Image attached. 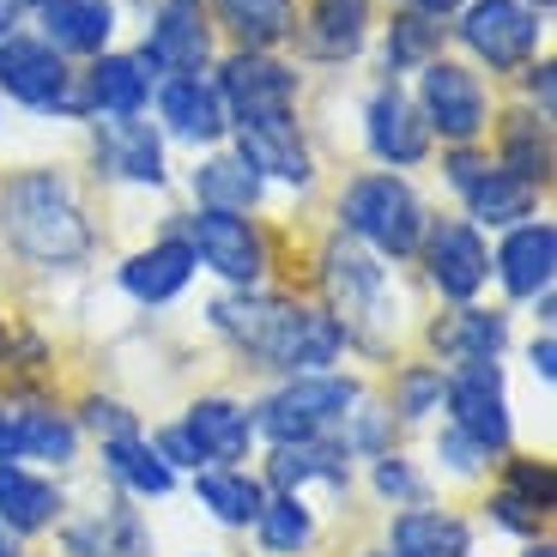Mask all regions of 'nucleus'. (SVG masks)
<instances>
[{
  "label": "nucleus",
  "mask_w": 557,
  "mask_h": 557,
  "mask_svg": "<svg viewBox=\"0 0 557 557\" xmlns=\"http://www.w3.org/2000/svg\"><path fill=\"white\" fill-rule=\"evenodd\" d=\"M182 436L195 443V460L231 467V460L249 455V443H255V418L243 412L237 400H224V394H207V400L188 406V418H182Z\"/></svg>",
  "instance_id": "aec40b11"
},
{
  "label": "nucleus",
  "mask_w": 557,
  "mask_h": 557,
  "mask_svg": "<svg viewBox=\"0 0 557 557\" xmlns=\"http://www.w3.org/2000/svg\"><path fill=\"white\" fill-rule=\"evenodd\" d=\"M61 516V491L49 479L25 473L13 460H0V528L7 533H37Z\"/></svg>",
  "instance_id": "c85d7f7f"
},
{
  "label": "nucleus",
  "mask_w": 557,
  "mask_h": 557,
  "mask_svg": "<svg viewBox=\"0 0 557 557\" xmlns=\"http://www.w3.org/2000/svg\"><path fill=\"white\" fill-rule=\"evenodd\" d=\"M219 98L224 115L237 127L249 122H278V115L297 110V73L273 55H255V49H237V55L219 67Z\"/></svg>",
  "instance_id": "6e6552de"
},
{
  "label": "nucleus",
  "mask_w": 557,
  "mask_h": 557,
  "mask_svg": "<svg viewBox=\"0 0 557 557\" xmlns=\"http://www.w3.org/2000/svg\"><path fill=\"white\" fill-rule=\"evenodd\" d=\"M321 292L334 304V327L351 346H363L370 358H388L394 334H400V315H406V297L388 267L370 249H358L346 231L321 249Z\"/></svg>",
  "instance_id": "7ed1b4c3"
},
{
  "label": "nucleus",
  "mask_w": 557,
  "mask_h": 557,
  "mask_svg": "<svg viewBox=\"0 0 557 557\" xmlns=\"http://www.w3.org/2000/svg\"><path fill=\"white\" fill-rule=\"evenodd\" d=\"M98 170L122 182H164V139H158L152 122L139 115H110L98 122Z\"/></svg>",
  "instance_id": "a211bd4d"
},
{
  "label": "nucleus",
  "mask_w": 557,
  "mask_h": 557,
  "mask_svg": "<svg viewBox=\"0 0 557 557\" xmlns=\"http://www.w3.org/2000/svg\"><path fill=\"white\" fill-rule=\"evenodd\" d=\"M339 224H346V237L370 243L376 255H418L424 243V200L412 195V182L400 170H376V176H358L346 182V195H339Z\"/></svg>",
  "instance_id": "20e7f679"
},
{
  "label": "nucleus",
  "mask_w": 557,
  "mask_h": 557,
  "mask_svg": "<svg viewBox=\"0 0 557 557\" xmlns=\"http://www.w3.org/2000/svg\"><path fill=\"white\" fill-rule=\"evenodd\" d=\"M0 237L37 267H79L91 255V224L61 170H25L0 188Z\"/></svg>",
  "instance_id": "f03ea898"
},
{
  "label": "nucleus",
  "mask_w": 557,
  "mask_h": 557,
  "mask_svg": "<svg viewBox=\"0 0 557 557\" xmlns=\"http://www.w3.org/2000/svg\"><path fill=\"white\" fill-rule=\"evenodd\" d=\"M533 7H540V13H545V7H552V0H533Z\"/></svg>",
  "instance_id": "603ef678"
},
{
  "label": "nucleus",
  "mask_w": 557,
  "mask_h": 557,
  "mask_svg": "<svg viewBox=\"0 0 557 557\" xmlns=\"http://www.w3.org/2000/svg\"><path fill=\"white\" fill-rule=\"evenodd\" d=\"M255 533H261V552L267 557H297V552H309V540H315V516L304 509V497L278 491L273 503H261Z\"/></svg>",
  "instance_id": "c9c22d12"
},
{
  "label": "nucleus",
  "mask_w": 557,
  "mask_h": 557,
  "mask_svg": "<svg viewBox=\"0 0 557 557\" xmlns=\"http://www.w3.org/2000/svg\"><path fill=\"white\" fill-rule=\"evenodd\" d=\"M406 13H424V18H448L455 7H467V0H400Z\"/></svg>",
  "instance_id": "49530a36"
},
{
  "label": "nucleus",
  "mask_w": 557,
  "mask_h": 557,
  "mask_svg": "<svg viewBox=\"0 0 557 557\" xmlns=\"http://www.w3.org/2000/svg\"><path fill=\"white\" fill-rule=\"evenodd\" d=\"M212 327L231 334L267 370H285V376H315V370H327L346 351V334L334 327V315L292 304V297L255 292V285H243L237 297H219L212 304Z\"/></svg>",
  "instance_id": "f257e3e1"
},
{
  "label": "nucleus",
  "mask_w": 557,
  "mask_h": 557,
  "mask_svg": "<svg viewBox=\"0 0 557 557\" xmlns=\"http://www.w3.org/2000/svg\"><path fill=\"white\" fill-rule=\"evenodd\" d=\"M376 491H382V497H394V503H406V509L424 503V479L406 467V455H382L376 460Z\"/></svg>",
  "instance_id": "58836bf2"
},
{
  "label": "nucleus",
  "mask_w": 557,
  "mask_h": 557,
  "mask_svg": "<svg viewBox=\"0 0 557 557\" xmlns=\"http://www.w3.org/2000/svg\"><path fill=\"white\" fill-rule=\"evenodd\" d=\"M528 91L540 98V115H552V61H540V67H528Z\"/></svg>",
  "instance_id": "a18cd8bd"
},
{
  "label": "nucleus",
  "mask_w": 557,
  "mask_h": 557,
  "mask_svg": "<svg viewBox=\"0 0 557 557\" xmlns=\"http://www.w3.org/2000/svg\"><path fill=\"white\" fill-rule=\"evenodd\" d=\"M182 243L195 249V267H212L231 285H255L267 273V237L255 231L243 212H212L200 207L195 219L182 224Z\"/></svg>",
  "instance_id": "9d476101"
},
{
  "label": "nucleus",
  "mask_w": 557,
  "mask_h": 557,
  "mask_svg": "<svg viewBox=\"0 0 557 557\" xmlns=\"http://www.w3.org/2000/svg\"><path fill=\"white\" fill-rule=\"evenodd\" d=\"M42 42L55 55H103L115 30V0H42Z\"/></svg>",
  "instance_id": "412c9836"
},
{
  "label": "nucleus",
  "mask_w": 557,
  "mask_h": 557,
  "mask_svg": "<svg viewBox=\"0 0 557 557\" xmlns=\"http://www.w3.org/2000/svg\"><path fill=\"white\" fill-rule=\"evenodd\" d=\"M528 363H533V376H540V382H552V376H557V339L540 334V339L528 346Z\"/></svg>",
  "instance_id": "c03bdc74"
},
{
  "label": "nucleus",
  "mask_w": 557,
  "mask_h": 557,
  "mask_svg": "<svg viewBox=\"0 0 557 557\" xmlns=\"http://www.w3.org/2000/svg\"><path fill=\"white\" fill-rule=\"evenodd\" d=\"M0 351H7V327H0Z\"/></svg>",
  "instance_id": "864d4df0"
},
{
  "label": "nucleus",
  "mask_w": 557,
  "mask_h": 557,
  "mask_svg": "<svg viewBox=\"0 0 557 557\" xmlns=\"http://www.w3.org/2000/svg\"><path fill=\"white\" fill-rule=\"evenodd\" d=\"M146 98H152V73L139 67V55H98L79 91V103L98 115H139Z\"/></svg>",
  "instance_id": "b1692460"
},
{
  "label": "nucleus",
  "mask_w": 557,
  "mask_h": 557,
  "mask_svg": "<svg viewBox=\"0 0 557 557\" xmlns=\"http://www.w3.org/2000/svg\"><path fill=\"white\" fill-rule=\"evenodd\" d=\"M158 115H164V127L176 139H188V146H212V139H224V127H231L219 85H207L200 73H176V79L158 85Z\"/></svg>",
  "instance_id": "f3484780"
},
{
  "label": "nucleus",
  "mask_w": 557,
  "mask_h": 557,
  "mask_svg": "<svg viewBox=\"0 0 557 557\" xmlns=\"http://www.w3.org/2000/svg\"><path fill=\"white\" fill-rule=\"evenodd\" d=\"M0 557H18V545H13V533L0 528Z\"/></svg>",
  "instance_id": "09e8293b"
},
{
  "label": "nucleus",
  "mask_w": 557,
  "mask_h": 557,
  "mask_svg": "<svg viewBox=\"0 0 557 557\" xmlns=\"http://www.w3.org/2000/svg\"><path fill=\"white\" fill-rule=\"evenodd\" d=\"M443 388H448V370H436V363H406L400 376H394V412L406 424L443 412Z\"/></svg>",
  "instance_id": "4c0bfd02"
},
{
  "label": "nucleus",
  "mask_w": 557,
  "mask_h": 557,
  "mask_svg": "<svg viewBox=\"0 0 557 557\" xmlns=\"http://www.w3.org/2000/svg\"><path fill=\"white\" fill-rule=\"evenodd\" d=\"M424 267H431V285L443 297H455V304H467V297L485 292L491 278V249L479 243V231L467 219H436L424 224Z\"/></svg>",
  "instance_id": "f8f14e48"
},
{
  "label": "nucleus",
  "mask_w": 557,
  "mask_h": 557,
  "mask_svg": "<svg viewBox=\"0 0 557 557\" xmlns=\"http://www.w3.org/2000/svg\"><path fill=\"white\" fill-rule=\"evenodd\" d=\"M497 164L509 170V176H521V182H545V176H552V139H545V115H540V122H533L528 110L503 115V127H497Z\"/></svg>",
  "instance_id": "473e14b6"
},
{
  "label": "nucleus",
  "mask_w": 557,
  "mask_h": 557,
  "mask_svg": "<svg viewBox=\"0 0 557 557\" xmlns=\"http://www.w3.org/2000/svg\"><path fill=\"white\" fill-rule=\"evenodd\" d=\"M13 7H42V0H13Z\"/></svg>",
  "instance_id": "3c124183"
},
{
  "label": "nucleus",
  "mask_w": 557,
  "mask_h": 557,
  "mask_svg": "<svg viewBox=\"0 0 557 557\" xmlns=\"http://www.w3.org/2000/svg\"><path fill=\"white\" fill-rule=\"evenodd\" d=\"M448 412H455V431L473 436L485 455H503L509 448V394H503V370L497 363H455L443 388Z\"/></svg>",
  "instance_id": "9b49d317"
},
{
  "label": "nucleus",
  "mask_w": 557,
  "mask_h": 557,
  "mask_svg": "<svg viewBox=\"0 0 557 557\" xmlns=\"http://www.w3.org/2000/svg\"><path fill=\"white\" fill-rule=\"evenodd\" d=\"M552 267H557L552 219H521V224H509V237H503L491 273L503 278V292L509 297H545L552 292Z\"/></svg>",
  "instance_id": "dca6fc26"
},
{
  "label": "nucleus",
  "mask_w": 557,
  "mask_h": 557,
  "mask_svg": "<svg viewBox=\"0 0 557 557\" xmlns=\"http://www.w3.org/2000/svg\"><path fill=\"white\" fill-rule=\"evenodd\" d=\"M418 115L448 146H473L491 127V98H485V85H479L473 67H460V61H424V73H418Z\"/></svg>",
  "instance_id": "423d86ee"
},
{
  "label": "nucleus",
  "mask_w": 557,
  "mask_h": 557,
  "mask_svg": "<svg viewBox=\"0 0 557 557\" xmlns=\"http://www.w3.org/2000/svg\"><path fill=\"white\" fill-rule=\"evenodd\" d=\"M363 139H370V152L394 170L424 164V152H431V127H424L418 103L406 98L400 85H382L376 98H370V110H363Z\"/></svg>",
  "instance_id": "2eb2a0df"
},
{
  "label": "nucleus",
  "mask_w": 557,
  "mask_h": 557,
  "mask_svg": "<svg viewBox=\"0 0 557 557\" xmlns=\"http://www.w3.org/2000/svg\"><path fill=\"white\" fill-rule=\"evenodd\" d=\"M85 424H91L103 443H115V436H139L134 431V412H127L122 400H85Z\"/></svg>",
  "instance_id": "79ce46f5"
},
{
  "label": "nucleus",
  "mask_w": 557,
  "mask_h": 557,
  "mask_svg": "<svg viewBox=\"0 0 557 557\" xmlns=\"http://www.w3.org/2000/svg\"><path fill=\"white\" fill-rule=\"evenodd\" d=\"M237 158L255 170V176H278V182H292V188H309V182H315L309 146L297 139V122H292V115L237 127Z\"/></svg>",
  "instance_id": "6ab92c4d"
},
{
  "label": "nucleus",
  "mask_w": 557,
  "mask_h": 557,
  "mask_svg": "<svg viewBox=\"0 0 557 557\" xmlns=\"http://www.w3.org/2000/svg\"><path fill=\"white\" fill-rule=\"evenodd\" d=\"M455 30L491 73L528 67V55L540 49V13L521 7V0H467Z\"/></svg>",
  "instance_id": "1a4fd4ad"
},
{
  "label": "nucleus",
  "mask_w": 557,
  "mask_h": 557,
  "mask_svg": "<svg viewBox=\"0 0 557 557\" xmlns=\"http://www.w3.org/2000/svg\"><path fill=\"white\" fill-rule=\"evenodd\" d=\"M13 18H18V7L13 0H0V37H13Z\"/></svg>",
  "instance_id": "de8ad7c7"
},
{
  "label": "nucleus",
  "mask_w": 557,
  "mask_h": 557,
  "mask_svg": "<svg viewBox=\"0 0 557 557\" xmlns=\"http://www.w3.org/2000/svg\"><path fill=\"white\" fill-rule=\"evenodd\" d=\"M436 460H443V467H448L455 479H473L479 467H485V448H479L473 436H460L455 424H448V431L436 436Z\"/></svg>",
  "instance_id": "a19ab883"
},
{
  "label": "nucleus",
  "mask_w": 557,
  "mask_h": 557,
  "mask_svg": "<svg viewBox=\"0 0 557 557\" xmlns=\"http://www.w3.org/2000/svg\"><path fill=\"white\" fill-rule=\"evenodd\" d=\"M195 200L212 212H249L255 200H261V176H255L237 152H219L195 170Z\"/></svg>",
  "instance_id": "72a5a7b5"
},
{
  "label": "nucleus",
  "mask_w": 557,
  "mask_h": 557,
  "mask_svg": "<svg viewBox=\"0 0 557 557\" xmlns=\"http://www.w3.org/2000/svg\"><path fill=\"white\" fill-rule=\"evenodd\" d=\"M0 91L25 110H67V115H85V103L73 98V73H67V55H55L42 37H0Z\"/></svg>",
  "instance_id": "0eeeda50"
},
{
  "label": "nucleus",
  "mask_w": 557,
  "mask_h": 557,
  "mask_svg": "<svg viewBox=\"0 0 557 557\" xmlns=\"http://www.w3.org/2000/svg\"><path fill=\"white\" fill-rule=\"evenodd\" d=\"M436 49H443V18L400 13V18L388 25V73L424 67V61H436Z\"/></svg>",
  "instance_id": "e433bc0d"
},
{
  "label": "nucleus",
  "mask_w": 557,
  "mask_h": 557,
  "mask_svg": "<svg viewBox=\"0 0 557 557\" xmlns=\"http://www.w3.org/2000/svg\"><path fill=\"white\" fill-rule=\"evenodd\" d=\"M195 497L207 503L224 528H249L267 503L261 485H255L249 473H237V467H207V473H195Z\"/></svg>",
  "instance_id": "f704fd0d"
},
{
  "label": "nucleus",
  "mask_w": 557,
  "mask_h": 557,
  "mask_svg": "<svg viewBox=\"0 0 557 557\" xmlns=\"http://www.w3.org/2000/svg\"><path fill=\"white\" fill-rule=\"evenodd\" d=\"M267 479L278 491H304L309 479H327V485H346V448L334 443H273V460H267Z\"/></svg>",
  "instance_id": "7c9ffc66"
},
{
  "label": "nucleus",
  "mask_w": 557,
  "mask_h": 557,
  "mask_svg": "<svg viewBox=\"0 0 557 557\" xmlns=\"http://www.w3.org/2000/svg\"><path fill=\"white\" fill-rule=\"evenodd\" d=\"M491 516H497L503 528H516V533H540L545 528V509H533L528 497H516V491H497V497H491Z\"/></svg>",
  "instance_id": "37998d69"
},
{
  "label": "nucleus",
  "mask_w": 557,
  "mask_h": 557,
  "mask_svg": "<svg viewBox=\"0 0 557 557\" xmlns=\"http://www.w3.org/2000/svg\"><path fill=\"white\" fill-rule=\"evenodd\" d=\"M67 552L73 557H152V545H146V528H139L134 509L103 503V509H91L85 521L67 528Z\"/></svg>",
  "instance_id": "a878e982"
},
{
  "label": "nucleus",
  "mask_w": 557,
  "mask_h": 557,
  "mask_svg": "<svg viewBox=\"0 0 557 557\" xmlns=\"http://www.w3.org/2000/svg\"><path fill=\"white\" fill-rule=\"evenodd\" d=\"M103 473L122 479L134 497H170V491H176V467H164L158 448L139 443V436H115V443H103Z\"/></svg>",
  "instance_id": "2f4dec72"
},
{
  "label": "nucleus",
  "mask_w": 557,
  "mask_h": 557,
  "mask_svg": "<svg viewBox=\"0 0 557 557\" xmlns=\"http://www.w3.org/2000/svg\"><path fill=\"white\" fill-rule=\"evenodd\" d=\"M521 557H557V552H552V545L540 540V545H528V552H521Z\"/></svg>",
  "instance_id": "8fccbe9b"
},
{
  "label": "nucleus",
  "mask_w": 557,
  "mask_h": 557,
  "mask_svg": "<svg viewBox=\"0 0 557 557\" xmlns=\"http://www.w3.org/2000/svg\"><path fill=\"white\" fill-rule=\"evenodd\" d=\"M388 557H473L467 540V521L448 516V509H400L388 521Z\"/></svg>",
  "instance_id": "4be33fe9"
},
{
  "label": "nucleus",
  "mask_w": 557,
  "mask_h": 557,
  "mask_svg": "<svg viewBox=\"0 0 557 557\" xmlns=\"http://www.w3.org/2000/svg\"><path fill=\"white\" fill-rule=\"evenodd\" d=\"M188 278H195V249L182 237H164V243H152V249L127 255V267H122V285L139 304H170Z\"/></svg>",
  "instance_id": "393cba45"
},
{
  "label": "nucleus",
  "mask_w": 557,
  "mask_h": 557,
  "mask_svg": "<svg viewBox=\"0 0 557 557\" xmlns=\"http://www.w3.org/2000/svg\"><path fill=\"white\" fill-rule=\"evenodd\" d=\"M503 339H509V321L497 309H455L431 327V346L448 363H497Z\"/></svg>",
  "instance_id": "bb28decb"
},
{
  "label": "nucleus",
  "mask_w": 557,
  "mask_h": 557,
  "mask_svg": "<svg viewBox=\"0 0 557 557\" xmlns=\"http://www.w3.org/2000/svg\"><path fill=\"white\" fill-rule=\"evenodd\" d=\"M370 557H388V552H370Z\"/></svg>",
  "instance_id": "5fc2aeb1"
},
{
  "label": "nucleus",
  "mask_w": 557,
  "mask_h": 557,
  "mask_svg": "<svg viewBox=\"0 0 557 557\" xmlns=\"http://www.w3.org/2000/svg\"><path fill=\"white\" fill-rule=\"evenodd\" d=\"M358 406V382L315 370V376H292L273 400L261 406L255 431H267L273 443H321L327 431H339V418Z\"/></svg>",
  "instance_id": "39448f33"
},
{
  "label": "nucleus",
  "mask_w": 557,
  "mask_h": 557,
  "mask_svg": "<svg viewBox=\"0 0 557 557\" xmlns=\"http://www.w3.org/2000/svg\"><path fill=\"white\" fill-rule=\"evenodd\" d=\"M460 195H467V212H473L479 224H521V219H533V182L509 176L503 164H485Z\"/></svg>",
  "instance_id": "c756f323"
},
{
  "label": "nucleus",
  "mask_w": 557,
  "mask_h": 557,
  "mask_svg": "<svg viewBox=\"0 0 557 557\" xmlns=\"http://www.w3.org/2000/svg\"><path fill=\"white\" fill-rule=\"evenodd\" d=\"M503 491H516V497H528L533 509L552 516V467L545 460H509V485Z\"/></svg>",
  "instance_id": "ea45409f"
},
{
  "label": "nucleus",
  "mask_w": 557,
  "mask_h": 557,
  "mask_svg": "<svg viewBox=\"0 0 557 557\" xmlns=\"http://www.w3.org/2000/svg\"><path fill=\"white\" fill-rule=\"evenodd\" d=\"M212 55V30L200 18V0H164V13L152 18L146 42H139V67L152 79H176V73H200Z\"/></svg>",
  "instance_id": "ddd939ff"
},
{
  "label": "nucleus",
  "mask_w": 557,
  "mask_h": 557,
  "mask_svg": "<svg viewBox=\"0 0 557 557\" xmlns=\"http://www.w3.org/2000/svg\"><path fill=\"white\" fill-rule=\"evenodd\" d=\"M212 13L255 55H267L273 42L297 37V0H212Z\"/></svg>",
  "instance_id": "cd10ccee"
},
{
  "label": "nucleus",
  "mask_w": 557,
  "mask_h": 557,
  "mask_svg": "<svg viewBox=\"0 0 557 557\" xmlns=\"http://www.w3.org/2000/svg\"><path fill=\"white\" fill-rule=\"evenodd\" d=\"M370 37V0H315L304 18V49L315 61H351Z\"/></svg>",
  "instance_id": "5701e85b"
},
{
  "label": "nucleus",
  "mask_w": 557,
  "mask_h": 557,
  "mask_svg": "<svg viewBox=\"0 0 557 557\" xmlns=\"http://www.w3.org/2000/svg\"><path fill=\"white\" fill-rule=\"evenodd\" d=\"M79 455V431L73 418L55 412V406L37 400H7L0 406V460H49V467H67Z\"/></svg>",
  "instance_id": "4468645a"
}]
</instances>
